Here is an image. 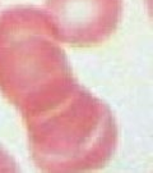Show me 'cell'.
<instances>
[{"label": "cell", "instance_id": "1", "mask_svg": "<svg viewBox=\"0 0 153 173\" xmlns=\"http://www.w3.org/2000/svg\"><path fill=\"white\" fill-rule=\"evenodd\" d=\"M22 118L31 156L41 171H96L116 150L119 131L112 111L76 81L55 103Z\"/></svg>", "mask_w": 153, "mask_h": 173}, {"label": "cell", "instance_id": "2", "mask_svg": "<svg viewBox=\"0 0 153 173\" xmlns=\"http://www.w3.org/2000/svg\"><path fill=\"white\" fill-rule=\"evenodd\" d=\"M74 82L44 10L17 5L0 14V92L22 117L55 103Z\"/></svg>", "mask_w": 153, "mask_h": 173}, {"label": "cell", "instance_id": "3", "mask_svg": "<svg viewBox=\"0 0 153 173\" xmlns=\"http://www.w3.org/2000/svg\"><path fill=\"white\" fill-rule=\"evenodd\" d=\"M42 10L59 42L93 48L116 31L122 0H45Z\"/></svg>", "mask_w": 153, "mask_h": 173}, {"label": "cell", "instance_id": "4", "mask_svg": "<svg viewBox=\"0 0 153 173\" xmlns=\"http://www.w3.org/2000/svg\"><path fill=\"white\" fill-rule=\"evenodd\" d=\"M14 163L10 156H8L6 153L3 151L0 148V171H13L14 169Z\"/></svg>", "mask_w": 153, "mask_h": 173}]
</instances>
